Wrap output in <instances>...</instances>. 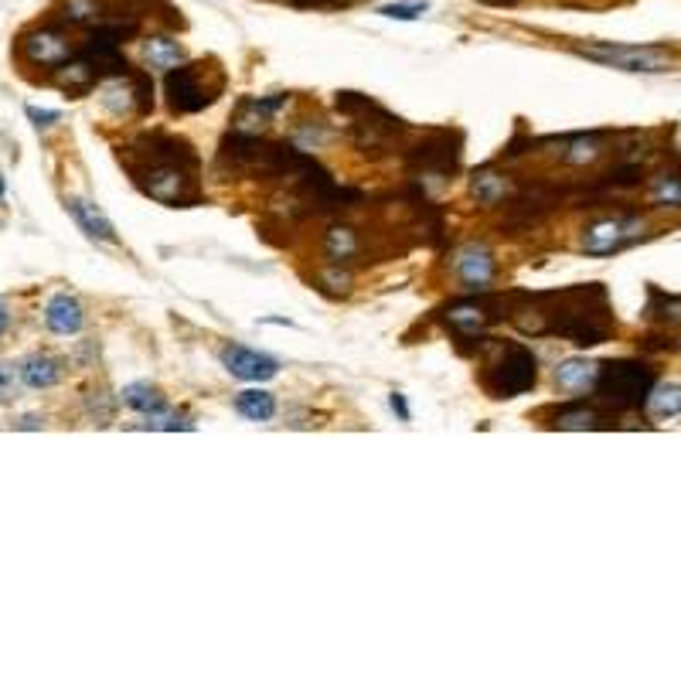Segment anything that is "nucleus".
<instances>
[{
    "mask_svg": "<svg viewBox=\"0 0 681 681\" xmlns=\"http://www.w3.org/2000/svg\"><path fill=\"white\" fill-rule=\"evenodd\" d=\"M120 164H126L133 184L147 198L167 208H188L201 198V161L195 147L171 133H144L133 144L120 147Z\"/></svg>",
    "mask_w": 681,
    "mask_h": 681,
    "instance_id": "obj_1",
    "label": "nucleus"
},
{
    "mask_svg": "<svg viewBox=\"0 0 681 681\" xmlns=\"http://www.w3.org/2000/svg\"><path fill=\"white\" fill-rule=\"evenodd\" d=\"M521 334H559V338L593 348L610 341L613 334V307L600 283L562 293H542L532 297V307H518L511 314Z\"/></svg>",
    "mask_w": 681,
    "mask_h": 681,
    "instance_id": "obj_2",
    "label": "nucleus"
},
{
    "mask_svg": "<svg viewBox=\"0 0 681 681\" xmlns=\"http://www.w3.org/2000/svg\"><path fill=\"white\" fill-rule=\"evenodd\" d=\"M222 92H225V72L218 69V62H195V65L184 62L178 69L167 72V106L178 116L201 113V109L218 103Z\"/></svg>",
    "mask_w": 681,
    "mask_h": 681,
    "instance_id": "obj_3",
    "label": "nucleus"
},
{
    "mask_svg": "<svg viewBox=\"0 0 681 681\" xmlns=\"http://www.w3.org/2000/svg\"><path fill=\"white\" fill-rule=\"evenodd\" d=\"M654 389V372L641 361H607L600 365V375H596V399L603 402L613 413H627V409H637L647 402V395Z\"/></svg>",
    "mask_w": 681,
    "mask_h": 681,
    "instance_id": "obj_4",
    "label": "nucleus"
},
{
    "mask_svg": "<svg viewBox=\"0 0 681 681\" xmlns=\"http://www.w3.org/2000/svg\"><path fill=\"white\" fill-rule=\"evenodd\" d=\"M538 382V361L525 344H501L498 355L484 365L481 385L491 399H515L535 389Z\"/></svg>",
    "mask_w": 681,
    "mask_h": 681,
    "instance_id": "obj_5",
    "label": "nucleus"
},
{
    "mask_svg": "<svg viewBox=\"0 0 681 681\" xmlns=\"http://www.w3.org/2000/svg\"><path fill=\"white\" fill-rule=\"evenodd\" d=\"M576 52L590 62L610 65L620 72H664L675 62V52L661 45H613V41H596V45H576Z\"/></svg>",
    "mask_w": 681,
    "mask_h": 681,
    "instance_id": "obj_6",
    "label": "nucleus"
},
{
    "mask_svg": "<svg viewBox=\"0 0 681 681\" xmlns=\"http://www.w3.org/2000/svg\"><path fill=\"white\" fill-rule=\"evenodd\" d=\"M644 232V218L627 215V218H600V222L586 225L583 242L579 249L586 256H610V252H620L630 242H637Z\"/></svg>",
    "mask_w": 681,
    "mask_h": 681,
    "instance_id": "obj_7",
    "label": "nucleus"
},
{
    "mask_svg": "<svg viewBox=\"0 0 681 681\" xmlns=\"http://www.w3.org/2000/svg\"><path fill=\"white\" fill-rule=\"evenodd\" d=\"M18 52L24 62L35 65V69L58 72L72 58V41L58 28H52V24H45V28H31L28 35H21Z\"/></svg>",
    "mask_w": 681,
    "mask_h": 681,
    "instance_id": "obj_8",
    "label": "nucleus"
},
{
    "mask_svg": "<svg viewBox=\"0 0 681 681\" xmlns=\"http://www.w3.org/2000/svg\"><path fill=\"white\" fill-rule=\"evenodd\" d=\"M443 317H447V324L457 334H464V338H481L494 321H501L504 310H501V300L494 297H467L460 300V304H450Z\"/></svg>",
    "mask_w": 681,
    "mask_h": 681,
    "instance_id": "obj_9",
    "label": "nucleus"
},
{
    "mask_svg": "<svg viewBox=\"0 0 681 681\" xmlns=\"http://www.w3.org/2000/svg\"><path fill=\"white\" fill-rule=\"evenodd\" d=\"M453 276H457V283L464 290L487 293L494 283V276H498V263H494V256L484 246H467L457 252V259H453Z\"/></svg>",
    "mask_w": 681,
    "mask_h": 681,
    "instance_id": "obj_10",
    "label": "nucleus"
},
{
    "mask_svg": "<svg viewBox=\"0 0 681 681\" xmlns=\"http://www.w3.org/2000/svg\"><path fill=\"white\" fill-rule=\"evenodd\" d=\"M218 358H222L225 372L242 378V382H269V378H276V372H280V361L276 358L242 348V344H225V348L218 351Z\"/></svg>",
    "mask_w": 681,
    "mask_h": 681,
    "instance_id": "obj_11",
    "label": "nucleus"
},
{
    "mask_svg": "<svg viewBox=\"0 0 681 681\" xmlns=\"http://www.w3.org/2000/svg\"><path fill=\"white\" fill-rule=\"evenodd\" d=\"M287 106V96H276V99H242L239 109H235V120L232 126L239 133H249V137H259L269 123L276 120V113Z\"/></svg>",
    "mask_w": 681,
    "mask_h": 681,
    "instance_id": "obj_12",
    "label": "nucleus"
},
{
    "mask_svg": "<svg viewBox=\"0 0 681 681\" xmlns=\"http://www.w3.org/2000/svg\"><path fill=\"white\" fill-rule=\"evenodd\" d=\"M65 208H69V215L75 218V225H79L82 232L89 235L92 242H103V246H116V229H113V222L99 212L92 201L86 198H65Z\"/></svg>",
    "mask_w": 681,
    "mask_h": 681,
    "instance_id": "obj_13",
    "label": "nucleus"
},
{
    "mask_svg": "<svg viewBox=\"0 0 681 681\" xmlns=\"http://www.w3.org/2000/svg\"><path fill=\"white\" fill-rule=\"evenodd\" d=\"M45 327L52 334H62V338L79 334L82 327H86V310H82L79 300L69 297V293H58L45 307Z\"/></svg>",
    "mask_w": 681,
    "mask_h": 681,
    "instance_id": "obj_14",
    "label": "nucleus"
},
{
    "mask_svg": "<svg viewBox=\"0 0 681 681\" xmlns=\"http://www.w3.org/2000/svg\"><path fill=\"white\" fill-rule=\"evenodd\" d=\"M140 62L157 72H171L178 69V65L188 62V52H184V45L178 38H167V35H154L147 41H140Z\"/></svg>",
    "mask_w": 681,
    "mask_h": 681,
    "instance_id": "obj_15",
    "label": "nucleus"
},
{
    "mask_svg": "<svg viewBox=\"0 0 681 681\" xmlns=\"http://www.w3.org/2000/svg\"><path fill=\"white\" fill-rule=\"evenodd\" d=\"M324 256L331 266H348L355 263L361 256V249H365V242H361V235L355 225H331V229L324 232V242H321Z\"/></svg>",
    "mask_w": 681,
    "mask_h": 681,
    "instance_id": "obj_16",
    "label": "nucleus"
},
{
    "mask_svg": "<svg viewBox=\"0 0 681 681\" xmlns=\"http://www.w3.org/2000/svg\"><path fill=\"white\" fill-rule=\"evenodd\" d=\"M559 161L569 167H586L596 164L603 154H607V133H579V137H569L559 144Z\"/></svg>",
    "mask_w": 681,
    "mask_h": 681,
    "instance_id": "obj_17",
    "label": "nucleus"
},
{
    "mask_svg": "<svg viewBox=\"0 0 681 681\" xmlns=\"http://www.w3.org/2000/svg\"><path fill=\"white\" fill-rule=\"evenodd\" d=\"M18 375H21L24 389L48 392V389H55V385L62 382V365H58L55 358H48V355H28L18 365Z\"/></svg>",
    "mask_w": 681,
    "mask_h": 681,
    "instance_id": "obj_18",
    "label": "nucleus"
},
{
    "mask_svg": "<svg viewBox=\"0 0 681 681\" xmlns=\"http://www.w3.org/2000/svg\"><path fill=\"white\" fill-rule=\"evenodd\" d=\"M596 375H600V365L583 358H569L556 368V385L562 392H593Z\"/></svg>",
    "mask_w": 681,
    "mask_h": 681,
    "instance_id": "obj_19",
    "label": "nucleus"
},
{
    "mask_svg": "<svg viewBox=\"0 0 681 681\" xmlns=\"http://www.w3.org/2000/svg\"><path fill=\"white\" fill-rule=\"evenodd\" d=\"M508 191H511L508 178L498 174V171H491V167H484V171H477L474 178H470V198H474L477 205H484V208L504 205Z\"/></svg>",
    "mask_w": 681,
    "mask_h": 681,
    "instance_id": "obj_20",
    "label": "nucleus"
},
{
    "mask_svg": "<svg viewBox=\"0 0 681 681\" xmlns=\"http://www.w3.org/2000/svg\"><path fill=\"white\" fill-rule=\"evenodd\" d=\"M120 399H123V406H130L133 413H140V416H157V413H164V409H167L164 395L157 392L150 382L126 385V389L120 392Z\"/></svg>",
    "mask_w": 681,
    "mask_h": 681,
    "instance_id": "obj_21",
    "label": "nucleus"
},
{
    "mask_svg": "<svg viewBox=\"0 0 681 681\" xmlns=\"http://www.w3.org/2000/svg\"><path fill=\"white\" fill-rule=\"evenodd\" d=\"M552 426H556V430H596V426H610V416L579 402V406L559 409L556 419H552Z\"/></svg>",
    "mask_w": 681,
    "mask_h": 681,
    "instance_id": "obj_22",
    "label": "nucleus"
},
{
    "mask_svg": "<svg viewBox=\"0 0 681 681\" xmlns=\"http://www.w3.org/2000/svg\"><path fill=\"white\" fill-rule=\"evenodd\" d=\"M235 413L246 416L249 423H269L276 416V399L263 389H249L235 395Z\"/></svg>",
    "mask_w": 681,
    "mask_h": 681,
    "instance_id": "obj_23",
    "label": "nucleus"
},
{
    "mask_svg": "<svg viewBox=\"0 0 681 681\" xmlns=\"http://www.w3.org/2000/svg\"><path fill=\"white\" fill-rule=\"evenodd\" d=\"M58 18L65 24H72V28H92V24H103V4L99 0H62L58 4Z\"/></svg>",
    "mask_w": 681,
    "mask_h": 681,
    "instance_id": "obj_24",
    "label": "nucleus"
},
{
    "mask_svg": "<svg viewBox=\"0 0 681 681\" xmlns=\"http://www.w3.org/2000/svg\"><path fill=\"white\" fill-rule=\"evenodd\" d=\"M647 409L651 416L658 419H671L681 413V385L668 382V385H654L651 395H647Z\"/></svg>",
    "mask_w": 681,
    "mask_h": 681,
    "instance_id": "obj_25",
    "label": "nucleus"
},
{
    "mask_svg": "<svg viewBox=\"0 0 681 681\" xmlns=\"http://www.w3.org/2000/svg\"><path fill=\"white\" fill-rule=\"evenodd\" d=\"M651 198L658 205H681V174H658L651 184Z\"/></svg>",
    "mask_w": 681,
    "mask_h": 681,
    "instance_id": "obj_26",
    "label": "nucleus"
},
{
    "mask_svg": "<svg viewBox=\"0 0 681 681\" xmlns=\"http://www.w3.org/2000/svg\"><path fill=\"white\" fill-rule=\"evenodd\" d=\"M21 392V375L14 372V365L0 361V406H11Z\"/></svg>",
    "mask_w": 681,
    "mask_h": 681,
    "instance_id": "obj_27",
    "label": "nucleus"
},
{
    "mask_svg": "<svg viewBox=\"0 0 681 681\" xmlns=\"http://www.w3.org/2000/svg\"><path fill=\"white\" fill-rule=\"evenodd\" d=\"M378 14H385V18H395V21H416V18H423L426 14V4H385V7H378Z\"/></svg>",
    "mask_w": 681,
    "mask_h": 681,
    "instance_id": "obj_28",
    "label": "nucleus"
},
{
    "mask_svg": "<svg viewBox=\"0 0 681 681\" xmlns=\"http://www.w3.org/2000/svg\"><path fill=\"white\" fill-rule=\"evenodd\" d=\"M321 283H327L331 290H348L351 287V276L341 273V269H327V273H321Z\"/></svg>",
    "mask_w": 681,
    "mask_h": 681,
    "instance_id": "obj_29",
    "label": "nucleus"
},
{
    "mask_svg": "<svg viewBox=\"0 0 681 681\" xmlns=\"http://www.w3.org/2000/svg\"><path fill=\"white\" fill-rule=\"evenodd\" d=\"M28 116L35 120L38 126H48V120H58V113H38L35 106H28Z\"/></svg>",
    "mask_w": 681,
    "mask_h": 681,
    "instance_id": "obj_30",
    "label": "nucleus"
},
{
    "mask_svg": "<svg viewBox=\"0 0 681 681\" xmlns=\"http://www.w3.org/2000/svg\"><path fill=\"white\" fill-rule=\"evenodd\" d=\"M7 327H11V310H7V304L0 300V338L7 334Z\"/></svg>",
    "mask_w": 681,
    "mask_h": 681,
    "instance_id": "obj_31",
    "label": "nucleus"
},
{
    "mask_svg": "<svg viewBox=\"0 0 681 681\" xmlns=\"http://www.w3.org/2000/svg\"><path fill=\"white\" fill-rule=\"evenodd\" d=\"M392 409L409 423V409H406V399H402V395H392Z\"/></svg>",
    "mask_w": 681,
    "mask_h": 681,
    "instance_id": "obj_32",
    "label": "nucleus"
},
{
    "mask_svg": "<svg viewBox=\"0 0 681 681\" xmlns=\"http://www.w3.org/2000/svg\"><path fill=\"white\" fill-rule=\"evenodd\" d=\"M18 426H21V430H38V426H41V419H38V416H24Z\"/></svg>",
    "mask_w": 681,
    "mask_h": 681,
    "instance_id": "obj_33",
    "label": "nucleus"
},
{
    "mask_svg": "<svg viewBox=\"0 0 681 681\" xmlns=\"http://www.w3.org/2000/svg\"><path fill=\"white\" fill-rule=\"evenodd\" d=\"M484 4H494V7H511V4H518V0H484Z\"/></svg>",
    "mask_w": 681,
    "mask_h": 681,
    "instance_id": "obj_34",
    "label": "nucleus"
},
{
    "mask_svg": "<svg viewBox=\"0 0 681 681\" xmlns=\"http://www.w3.org/2000/svg\"><path fill=\"white\" fill-rule=\"evenodd\" d=\"M297 7H310V4H321V0H293Z\"/></svg>",
    "mask_w": 681,
    "mask_h": 681,
    "instance_id": "obj_35",
    "label": "nucleus"
},
{
    "mask_svg": "<svg viewBox=\"0 0 681 681\" xmlns=\"http://www.w3.org/2000/svg\"><path fill=\"white\" fill-rule=\"evenodd\" d=\"M341 4H344V0H341Z\"/></svg>",
    "mask_w": 681,
    "mask_h": 681,
    "instance_id": "obj_36",
    "label": "nucleus"
}]
</instances>
